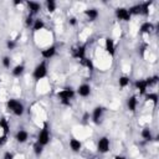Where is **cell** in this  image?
Listing matches in <instances>:
<instances>
[{
  "label": "cell",
  "mask_w": 159,
  "mask_h": 159,
  "mask_svg": "<svg viewBox=\"0 0 159 159\" xmlns=\"http://www.w3.org/2000/svg\"><path fill=\"white\" fill-rule=\"evenodd\" d=\"M57 98L60 99V103L62 106H67L70 107L71 106V101L75 98L76 96V91L72 88V87H65L62 89H60L57 93H56Z\"/></svg>",
  "instance_id": "6da1fadb"
},
{
  "label": "cell",
  "mask_w": 159,
  "mask_h": 159,
  "mask_svg": "<svg viewBox=\"0 0 159 159\" xmlns=\"http://www.w3.org/2000/svg\"><path fill=\"white\" fill-rule=\"evenodd\" d=\"M6 108L9 109V112H11L16 117H21L25 113V106H24V103L20 102L19 99H15V98L7 99Z\"/></svg>",
  "instance_id": "7a4b0ae2"
},
{
  "label": "cell",
  "mask_w": 159,
  "mask_h": 159,
  "mask_svg": "<svg viewBox=\"0 0 159 159\" xmlns=\"http://www.w3.org/2000/svg\"><path fill=\"white\" fill-rule=\"evenodd\" d=\"M47 72H48V70H47V63H46V61L43 60V61L39 62V63L35 66V68H34V71H32V77H34L35 81H41V80H43V78L47 76Z\"/></svg>",
  "instance_id": "3957f363"
},
{
  "label": "cell",
  "mask_w": 159,
  "mask_h": 159,
  "mask_svg": "<svg viewBox=\"0 0 159 159\" xmlns=\"http://www.w3.org/2000/svg\"><path fill=\"white\" fill-rule=\"evenodd\" d=\"M50 140H51L50 128H48L47 123H45L43 127L40 129V132H39V134H37V139H36V142H37L39 144H41L42 147H46V145L50 143Z\"/></svg>",
  "instance_id": "277c9868"
},
{
  "label": "cell",
  "mask_w": 159,
  "mask_h": 159,
  "mask_svg": "<svg viewBox=\"0 0 159 159\" xmlns=\"http://www.w3.org/2000/svg\"><path fill=\"white\" fill-rule=\"evenodd\" d=\"M86 53H87V45L86 43H78L71 48V56L76 60L81 61L82 58L87 57Z\"/></svg>",
  "instance_id": "5b68a950"
},
{
  "label": "cell",
  "mask_w": 159,
  "mask_h": 159,
  "mask_svg": "<svg viewBox=\"0 0 159 159\" xmlns=\"http://www.w3.org/2000/svg\"><path fill=\"white\" fill-rule=\"evenodd\" d=\"M109 149H111V140H109V138L107 135L101 137L98 139V142H97V152L99 154H106V153L109 152Z\"/></svg>",
  "instance_id": "8992f818"
},
{
  "label": "cell",
  "mask_w": 159,
  "mask_h": 159,
  "mask_svg": "<svg viewBox=\"0 0 159 159\" xmlns=\"http://www.w3.org/2000/svg\"><path fill=\"white\" fill-rule=\"evenodd\" d=\"M104 111H106V108L102 107V106H97V107H94L93 111H92V113H91V120H92L94 124H99V123L102 122Z\"/></svg>",
  "instance_id": "52a82bcc"
},
{
  "label": "cell",
  "mask_w": 159,
  "mask_h": 159,
  "mask_svg": "<svg viewBox=\"0 0 159 159\" xmlns=\"http://www.w3.org/2000/svg\"><path fill=\"white\" fill-rule=\"evenodd\" d=\"M114 15H116V17H117L118 20L125 21V22H129L130 19H132V15L129 14L128 9H127V7H123V6L117 7V9L114 10Z\"/></svg>",
  "instance_id": "ba28073f"
},
{
  "label": "cell",
  "mask_w": 159,
  "mask_h": 159,
  "mask_svg": "<svg viewBox=\"0 0 159 159\" xmlns=\"http://www.w3.org/2000/svg\"><path fill=\"white\" fill-rule=\"evenodd\" d=\"M56 52H57L56 45H50V46L45 47L43 50H41V56H42V58L46 61V60H51V58L56 55Z\"/></svg>",
  "instance_id": "9c48e42d"
},
{
  "label": "cell",
  "mask_w": 159,
  "mask_h": 159,
  "mask_svg": "<svg viewBox=\"0 0 159 159\" xmlns=\"http://www.w3.org/2000/svg\"><path fill=\"white\" fill-rule=\"evenodd\" d=\"M27 139H29V132H27L26 129L20 128V129L16 130V133H15V140H16L17 143L24 144V143L27 142Z\"/></svg>",
  "instance_id": "30bf717a"
},
{
  "label": "cell",
  "mask_w": 159,
  "mask_h": 159,
  "mask_svg": "<svg viewBox=\"0 0 159 159\" xmlns=\"http://www.w3.org/2000/svg\"><path fill=\"white\" fill-rule=\"evenodd\" d=\"M104 50L109 56H114L116 53V43L114 40L111 37H106L104 39Z\"/></svg>",
  "instance_id": "8fae6325"
},
{
  "label": "cell",
  "mask_w": 159,
  "mask_h": 159,
  "mask_svg": "<svg viewBox=\"0 0 159 159\" xmlns=\"http://www.w3.org/2000/svg\"><path fill=\"white\" fill-rule=\"evenodd\" d=\"M91 86L88 84V83H81L78 87H77V91H76V93L80 96V97H83V98H86V97H88L89 94H91Z\"/></svg>",
  "instance_id": "7c38bea8"
},
{
  "label": "cell",
  "mask_w": 159,
  "mask_h": 159,
  "mask_svg": "<svg viewBox=\"0 0 159 159\" xmlns=\"http://www.w3.org/2000/svg\"><path fill=\"white\" fill-rule=\"evenodd\" d=\"M25 4H26V6H27L29 14L32 15V16L36 15V14H39L40 10H41V4L37 2V1H26Z\"/></svg>",
  "instance_id": "4fadbf2b"
},
{
  "label": "cell",
  "mask_w": 159,
  "mask_h": 159,
  "mask_svg": "<svg viewBox=\"0 0 159 159\" xmlns=\"http://www.w3.org/2000/svg\"><path fill=\"white\" fill-rule=\"evenodd\" d=\"M83 15L87 17L88 21H96L99 17V11L94 7H91V9H86L83 11Z\"/></svg>",
  "instance_id": "5bb4252c"
},
{
  "label": "cell",
  "mask_w": 159,
  "mask_h": 159,
  "mask_svg": "<svg viewBox=\"0 0 159 159\" xmlns=\"http://www.w3.org/2000/svg\"><path fill=\"white\" fill-rule=\"evenodd\" d=\"M138 103H139L138 97L134 96V94H132V96H129V97L127 98V108H128L130 112H133V113L137 111V108H138Z\"/></svg>",
  "instance_id": "9a60e30c"
},
{
  "label": "cell",
  "mask_w": 159,
  "mask_h": 159,
  "mask_svg": "<svg viewBox=\"0 0 159 159\" xmlns=\"http://www.w3.org/2000/svg\"><path fill=\"white\" fill-rule=\"evenodd\" d=\"M68 145H70V149L73 152V153H80L81 149H82V143L80 139L72 137L70 140H68Z\"/></svg>",
  "instance_id": "2e32d148"
},
{
  "label": "cell",
  "mask_w": 159,
  "mask_h": 159,
  "mask_svg": "<svg viewBox=\"0 0 159 159\" xmlns=\"http://www.w3.org/2000/svg\"><path fill=\"white\" fill-rule=\"evenodd\" d=\"M134 87L139 91L140 94H145L147 91H148V88H149V86H148L145 78H144V80H137V81L134 82Z\"/></svg>",
  "instance_id": "e0dca14e"
},
{
  "label": "cell",
  "mask_w": 159,
  "mask_h": 159,
  "mask_svg": "<svg viewBox=\"0 0 159 159\" xmlns=\"http://www.w3.org/2000/svg\"><path fill=\"white\" fill-rule=\"evenodd\" d=\"M154 30H155V29H154V25H153V22H150V21H144V22L140 25V27H139V32H140V34H147V35L152 34Z\"/></svg>",
  "instance_id": "ac0fdd59"
},
{
  "label": "cell",
  "mask_w": 159,
  "mask_h": 159,
  "mask_svg": "<svg viewBox=\"0 0 159 159\" xmlns=\"http://www.w3.org/2000/svg\"><path fill=\"white\" fill-rule=\"evenodd\" d=\"M0 130L5 135H7L10 133V123H9V120L5 117H1L0 118Z\"/></svg>",
  "instance_id": "d6986e66"
},
{
  "label": "cell",
  "mask_w": 159,
  "mask_h": 159,
  "mask_svg": "<svg viewBox=\"0 0 159 159\" xmlns=\"http://www.w3.org/2000/svg\"><path fill=\"white\" fill-rule=\"evenodd\" d=\"M31 29H32L34 32H39V31L43 30V29H45V22H43V20L40 19V17H39V19H35Z\"/></svg>",
  "instance_id": "ffe728a7"
},
{
  "label": "cell",
  "mask_w": 159,
  "mask_h": 159,
  "mask_svg": "<svg viewBox=\"0 0 159 159\" xmlns=\"http://www.w3.org/2000/svg\"><path fill=\"white\" fill-rule=\"evenodd\" d=\"M24 72H25V65H22V63H19V65L14 66L12 70H11V75L14 77H20V76H22Z\"/></svg>",
  "instance_id": "44dd1931"
},
{
  "label": "cell",
  "mask_w": 159,
  "mask_h": 159,
  "mask_svg": "<svg viewBox=\"0 0 159 159\" xmlns=\"http://www.w3.org/2000/svg\"><path fill=\"white\" fill-rule=\"evenodd\" d=\"M152 4H153V1H144V2H140V9H142L140 15L148 16V15H149V11H150Z\"/></svg>",
  "instance_id": "7402d4cb"
},
{
  "label": "cell",
  "mask_w": 159,
  "mask_h": 159,
  "mask_svg": "<svg viewBox=\"0 0 159 159\" xmlns=\"http://www.w3.org/2000/svg\"><path fill=\"white\" fill-rule=\"evenodd\" d=\"M140 137H142V139H144L147 142L153 140V133H152V130L149 128H143L140 130Z\"/></svg>",
  "instance_id": "603a6c76"
},
{
  "label": "cell",
  "mask_w": 159,
  "mask_h": 159,
  "mask_svg": "<svg viewBox=\"0 0 159 159\" xmlns=\"http://www.w3.org/2000/svg\"><path fill=\"white\" fill-rule=\"evenodd\" d=\"M80 63H81V66L86 67V68H87V70H89V71H92V70L94 68L93 61H92L91 58H88V57H84V58H82V60L80 61Z\"/></svg>",
  "instance_id": "cb8c5ba5"
},
{
  "label": "cell",
  "mask_w": 159,
  "mask_h": 159,
  "mask_svg": "<svg viewBox=\"0 0 159 159\" xmlns=\"http://www.w3.org/2000/svg\"><path fill=\"white\" fill-rule=\"evenodd\" d=\"M118 84H119L120 88H125L127 86L130 84V78L128 76H120L118 78Z\"/></svg>",
  "instance_id": "d4e9b609"
},
{
  "label": "cell",
  "mask_w": 159,
  "mask_h": 159,
  "mask_svg": "<svg viewBox=\"0 0 159 159\" xmlns=\"http://www.w3.org/2000/svg\"><path fill=\"white\" fill-rule=\"evenodd\" d=\"M43 148H45V147H42V145L39 144L37 142H35L34 145H32V152H34V154H35L36 157H40V155H42V153H43Z\"/></svg>",
  "instance_id": "484cf974"
},
{
  "label": "cell",
  "mask_w": 159,
  "mask_h": 159,
  "mask_svg": "<svg viewBox=\"0 0 159 159\" xmlns=\"http://www.w3.org/2000/svg\"><path fill=\"white\" fill-rule=\"evenodd\" d=\"M145 99H147V101L153 102V104H154V106H157V104H158V93H155V92L145 93Z\"/></svg>",
  "instance_id": "4316f807"
},
{
  "label": "cell",
  "mask_w": 159,
  "mask_h": 159,
  "mask_svg": "<svg viewBox=\"0 0 159 159\" xmlns=\"http://www.w3.org/2000/svg\"><path fill=\"white\" fill-rule=\"evenodd\" d=\"M45 6H46V10H47L48 12H53V11L56 10V7H57V4H56V1H53V0H47V1L45 2Z\"/></svg>",
  "instance_id": "83f0119b"
},
{
  "label": "cell",
  "mask_w": 159,
  "mask_h": 159,
  "mask_svg": "<svg viewBox=\"0 0 159 159\" xmlns=\"http://www.w3.org/2000/svg\"><path fill=\"white\" fill-rule=\"evenodd\" d=\"M145 80H147V83H148V86H149V87H153V86H155V84L158 83V81H159V77H158L157 75H154V76L147 77Z\"/></svg>",
  "instance_id": "f1b7e54d"
},
{
  "label": "cell",
  "mask_w": 159,
  "mask_h": 159,
  "mask_svg": "<svg viewBox=\"0 0 159 159\" xmlns=\"http://www.w3.org/2000/svg\"><path fill=\"white\" fill-rule=\"evenodd\" d=\"M1 65H2L4 68H10L11 67V58H10V56H4L1 58Z\"/></svg>",
  "instance_id": "f546056e"
},
{
  "label": "cell",
  "mask_w": 159,
  "mask_h": 159,
  "mask_svg": "<svg viewBox=\"0 0 159 159\" xmlns=\"http://www.w3.org/2000/svg\"><path fill=\"white\" fill-rule=\"evenodd\" d=\"M16 46H17V40H15V39L6 40V47H7V50H14Z\"/></svg>",
  "instance_id": "4dcf8cb0"
},
{
  "label": "cell",
  "mask_w": 159,
  "mask_h": 159,
  "mask_svg": "<svg viewBox=\"0 0 159 159\" xmlns=\"http://www.w3.org/2000/svg\"><path fill=\"white\" fill-rule=\"evenodd\" d=\"M34 20H35V19H34V16L29 14V15L26 16V19H25V26H26V27H32Z\"/></svg>",
  "instance_id": "1f68e13d"
},
{
  "label": "cell",
  "mask_w": 159,
  "mask_h": 159,
  "mask_svg": "<svg viewBox=\"0 0 159 159\" xmlns=\"http://www.w3.org/2000/svg\"><path fill=\"white\" fill-rule=\"evenodd\" d=\"M77 17L76 16H70L68 17V24H70V26H76L77 25Z\"/></svg>",
  "instance_id": "d6a6232c"
},
{
  "label": "cell",
  "mask_w": 159,
  "mask_h": 159,
  "mask_svg": "<svg viewBox=\"0 0 159 159\" xmlns=\"http://www.w3.org/2000/svg\"><path fill=\"white\" fill-rule=\"evenodd\" d=\"M2 159H15V155L11 152H5L2 155Z\"/></svg>",
  "instance_id": "836d02e7"
},
{
  "label": "cell",
  "mask_w": 159,
  "mask_h": 159,
  "mask_svg": "<svg viewBox=\"0 0 159 159\" xmlns=\"http://www.w3.org/2000/svg\"><path fill=\"white\" fill-rule=\"evenodd\" d=\"M7 142V135H5V134H0V147H2L5 143Z\"/></svg>",
  "instance_id": "e575fe53"
},
{
  "label": "cell",
  "mask_w": 159,
  "mask_h": 159,
  "mask_svg": "<svg viewBox=\"0 0 159 159\" xmlns=\"http://www.w3.org/2000/svg\"><path fill=\"white\" fill-rule=\"evenodd\" d=\"M24 4V1H21V0H16V1H14V5L15 6H19V5H22Z\"/></svg>",
  "instance_id": "d590c367"
},
{
  "label": "cell",
  "mask_w": 159,
  "mask_h": 159,
  "mask_svg": "<svg viewBox=\"0 0 159 159\" xmlns=\"http://www.w3.org/2000/svg\"><path fill=\"white\" fill-rule=\"evenodd\" d=\"M113 159H127V158H125L124 155H116Z\"/></svg>",
  "instance_id": "8d00e7d4"
}]
</instances>
